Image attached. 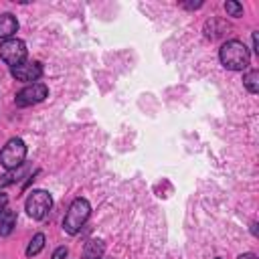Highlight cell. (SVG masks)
<instances>
[{
  "mask_svg": "<svg viewBox=\"0 0 259 259\" xmlns=\"http://www.w3.org/2000/svg\"><path fill=\"white\" fill-rule=\"evenodd\" d=\"M219 61L229 71H243L251 63V53L243 40L231 38L223 42V47L219 49Z\"/></svg>",
  "mask_w": 259,
  "mask_h": 259,
  "instance_id": "6da1fadb",
  "label": "cell"
},
{
  "mask_svg": "<svg viewBox=\"0 0 259 259\" xmlns=\"http://www.w3.org/2000/svg\"><path fill=\"white\" fill-rule=\"evenodd\" d=\"M89 214H91V204H89V200L83 198V196L75 198V200L69 204L67 214H65V219H63V231L69 233V235H77V233L83 229V225L87 223Z\"/></svg>",
  "mask_w": 259,
  "mask_h": 259,
  "instance_id": "7a4b0ae2",
  "label": "cell"
},
{
  "mask_svg": "<svg viewBox=\"0 0 259 259\" xmlns=\"http://www.w3.org/2000/svg\"><path fill=\"white\" fill-rule=\"evenodd\" d=\"M26 160V144L22 138H10L0 150V164L6 170H16Z\"/></svg>",
  "mask_w": 259,
  "mask_h": 259,
  "instance_id": "3957f363",
  "label": "cell"
},
{
  "mask_svg": "<svg viewBox=\"0 0 259 259\" xmlns=\"http://www.w3.org/2000/svg\"><path fill=\"white\" fill-rule=\"evenodd\" d=\"M24 208H26V214L34 221H42L49 210L53 208V196L47 192V190H32L28 196H26V202H24Z\"/></svg>",
  "mask_w": 259,
  "mask_h": 259,
  "instance_id": "277c9868",
  "label": "cell"
},
{
  "mask_svg": "<svg viewBox=\"0 0 259 259\" xmlns=\"http://www.w3.org/2000/svg\"><path fill=\"white\" fill-rule=\"evenodd\" d=\"M26 55H28V49H26V42L22 38H8L0 45V59L12 69L20 63L26 61Z\"/></svg>",
  "mask_w": 259,
  "mask_h": 259,
  "instance_id": "5b68a950",
  "label": "cell"
},
{
  "mask_svg": "<svg viewBox=\"0 0 259 259\" xmlns=\"http://www.w3.org/2000/svg\"><path fill=\"white\" fill-rule=\"evenodd\" d=\"M49 97V87L45 85V83H30V85H26V87H22L18 93H16V97H14V103L18 105V107H30V105H36V103H40V101H45Z\"/></svg>",
  "mask_w": 259,
  "mask_h": 259,
  "instance_id": "8992f818",
  "label": "cell"
},
{
  "mask_svg": "<svg viewBox=\"0 0 259 259\" xmlns=\"http://www.w3.org/2000/svg\"><path fill=\"white\" fill-rule=\"evenodd\" d=\"M10 75L16 79V81H22V83H36L40 77H42V65L38 61H24L16 67L10 69Z\"/></svg>",
  "mask_w": 259,
  "mask_h": 259,
  "instance_id": "52a82bcc",
  "label": "cell"
},
{
  "mask_svg": "<svg viewBox=\"0 0 259 259\" xmlns=\"http://www.w3.org/2000/svg\"><path fill=\"white\" fill-rule=\"evenodd\" d=\"M16 30H18V20H16V16L10 14V12L0 14V38L8 40V38L14 36Z\"/></svg>",
  "mask_w": 259,
  "mask_h": 259,
  "instance_id": "ba28073f",
  "label": "cell"
},
{
  "mask_svg": "<svg viewBox=\"0 0 259 259\" xmlns=\"http://www.w3.org/2000/svg\"><path fill=\"white\" fill-rule=\"evenodd\" d=\"M103 253H105V245L99 239H91L83 247V259H103Z\"/></svg>",
  "mask_w": 259,
  "mask_h": 259,
  "instance_id": "9c48e42d",
  "label": "cell"
},
{
  "mask_svg": "<svg viewBox=\"0 0 259 259\" xmlns=\"http://www.w3.org/2000/svg\"><path fill=\"white\" fill-rule=\"evenodd\" d=\"M16 212L14 210H4L2 214H0V237H8L12 231H14V227H16Z\"/></svg>",
  "mask_w": 259,
  "mask_h": 259,
  "instance_id": "30bf717a",
  "label": "cell"
},
{
  "mask_svg": "<svg viewBox=\"0 0 259 259\" xmlns=\"http://www.w3.org/2000/svg\"><path fill=\"white\" fill-rule=\"evenodd\" d=\"M243 85L251 95L259 93V69H251L243 75Z\"/></svg>",
  "mask_w": 259,
  "mask_h": 259,
  "instance_id": "8fae6325",
  "label": "cell"
},
{
  "mask_svg": "<svg viewBox=\"0 0 259 259\" xmlns=\"http://www.w3.org/2000/svg\"><path fill=\"white\" fill-rule=\"evenodd\" d=\"M45 235L42 233H36L32 239H30V243H28V247H26V257H34V255H38L40 251H42V247H45Z\"/></svg>",
  "mask_w": 259,
  "mask_h": 259,
  "instance_id": "7c38bea8",
  "label": "cell"
},
{
  "mask_svg": "<svg viewBox=\"0 0 259 259\" xmlns=\"http://www.w3.org/2000/svg\"><path fill=\"white\" fill-rule=\"evenodd\" d=\"M225 12H227V16L241 18V16H243V4H239V2H235V0H227V2H225Z\"/></svg>",
  "mask_w": 259,
  "mask_h": 259,
  "instance_id": "4fadbf2b",
  "label": "cell"
},
{
  "mask_svg": "<svg viewBox=\"0 0 259 259\" xmlns=\"http://www.w3.org/2000/svg\"><path fill=\"white\" fill-rule=\"evenodd\" d=\"M69 255V249L65 247V245H61V247H57L55 251H53V255H51V259H65Z\"/></svg>",
  "mask_w": 259,
  "mask_h": 259,
  "instance_id": "5bb4252c",
  "label": "cell"
},
{
  "mask_svg": "<svg viewBox=\"0 0 259 259\" xmlns=\"http://www.w3.org/2000/svg\"><path fill=\"white\" fill-rule=\"evenodd\" d=\"M6 206H8V194L0 192V214L6 210Z\"/></svg>",
  "mask_w": 259,
  "mask_h": 259,
  "instance_id": "9a60e30c",
  "label": "cell"
},
{
  "mask_svg": "<svg viewBox=\"0 0 259 259\" xmlns=\"http://www.w3.org/2000/svg\"><path fill=\"white\" fill-rule=\"evenodd\" d=\"M200 6H202V2H182V8H186V10H196Z\"/></svg>",
  "mask_w": 259,
  "mask_h": 259,
  "instance_id": "2e32d148",
  "label": "cell"
},
{
  "mask_svg": "<svg viewBox=\"0 0 259 259\" xmlns=\"http://www.w3.org/2000/svg\"><path fill=\"white\" fill-rule=\"evenodd\" d=\"M251 47H253V51L259 55V49H257V32H253V34H251Z\"/></svg>",
  "mask_w": 259,
  "mask_h": 259,
  "instance_id": "e0dca14e",
  "label": "cell"
},
{
  "mask_svg": "<svg viewBox=\"0 0 259 259\" xmlns=\"http://www.w3.org/2000/svg\"><path fill=\"white\" fill-rule=\"evenodd\" d=\"M237 259H257V255H255V253H243V255H239Z\"/></svg>",
  "mask_w": 259,
  "mask_h": 259,
  "instance_id": "ac0fdd59",
  "label": "cell"
},
{
  "mask_svg": "<svg viewBox=\"0 0 259 259\" xmlns=\"http://www.w3.org/2000/svg\"><path fill=\"white\" fill-rule=\"evenodd\" d=\"M251 233H253V237H257V223L255 221L251 223Z\"/></svg>",
  "mask_w": 259,
  "mask_h": 259,
  "instance_id": "d6986e66",
  "label": "cell"
},
{
  "mask_svg": "<svg viewBox=\"0 0 259 259\" xmlns=\"http://www.w3.org/2000/svg\"><path fill=\"white\" fill-rule=\"evenodd\" d=\"M217 259H221V257H217Z\"/></svg>",
  "mask_w": 259,
  "mask_h": 259,
  "instance_id": "ffe728a7",
  "label": "cell"
}]
</instances>
